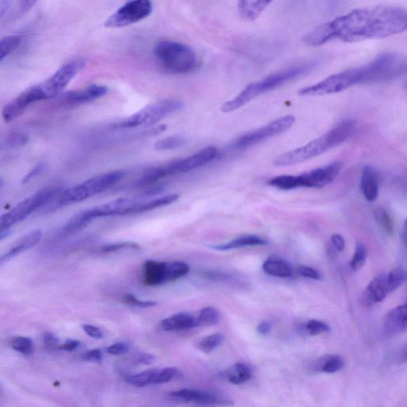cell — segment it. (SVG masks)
Returning <instances> with one entry per match:
<instances>
[{
	"label": "cell",
	"mask_w": 407,
	"mask_h": 407,
	"mask_svg": "<svg viewBox=\"0 0 407 407\" xmlns=\"http://www.w3.org/2000/svg\"><path fill=\"white\" fill-rule=\"evenodd\" d=\"M406 9L395 6L359 8L316 26L303 37V42L319 47L328 42L340 41L352 44L380 39L405 32Z\"/></svg>",
	"instance_id": "obj_1"
},
{
	"label": "cell",
	"mask_w": 407,
	"mask_h": 407,
	"mask_svg": "<svg viewBox=\"0 0 407 407\" xmlns=\"http://www.w3.org/2000/svg\"><path fill=\"white\" fill-rule=\"evenodd\" d=\"M405 58L398 53L386 52L368 64L334 74L319 83L301 88L303 97L327 96L358 84L385 83L399 78L406 71Z\"/></svg>",
	"instance_id": "obj_2"
},
{
	"label": "cell",
	"mask_w": 407,
	"mask_h": 407,
	"mask_svg": "<svg viewBox=\"0 0 407 407\" xmlns=\"http://www.w3.org/2000/svg\"><path fill=\"white\" fill-rule=\"evenodd\" d=\"M356 130L355 121L350 120L343 121L319 139L278 156L273 161L274 166L292 167L318 157L350 140L355 134Z\"/></svg>",
	"instance_id": "obj_3"
},
{
	"label": "cell",
	"mask_w": 407,
	"mask_h": 407,
	"mask_svg": "<svg viewBox=\"0 0 407 407\" xmlns=\"http://www.w3.org/2000/svg\"><path fill=\"white\" fill-rule=\"evenodd\" d=\"M316 66L315 61L305 62L303 64L285 68V70L272 73L260 81L251 83L236 97L222 104L221 111L225 113L234 112L245 106L247 104L261 95L271 92L285 84L305 75L313 70Z\"/></svg>",
	"instance_id": "obj_4"
},
{
	"label": "cell",
	"mask_w": 407,
	"mask_h": 407,
	"mask_svg": "<svg viewBox=\"0 0 407 407\" xmlns=\"http://www.w3.org/2000/svg\"><path fill=\"white\" fill-rule=\"evenodd\" d=\"M124 176L125 173L120 171L99 174L76 186L66 189H59L47 205L50 206L51 209H56L82 202L112 188Z\"/></svg>",
	"instance_id": "obj_5"
},
{
	"label": "cell",
	"mask_w": 407,
	"mask_h": 407,
	"mask_svg": "<svg viewBox=\"0 0 407 407\" xmlns=\"http://www.w3.org/2000/svg\"><path fill=\"white\" fill-rule=\"evenodd\" d=\"M154 55L160 65L169 73L187 74L197 70L199 60L189 46L173 41H161L155 46Z\"/></svg>",
	"instance_id": "obj_6"
},
{
	"label": "cell",
	"mask_w": 407,
	"mask_h": 407,
	"mask_svg": "<svg viewBox=\"0 0 407 407\" xmlns=\"http://www.w3.org/2000/svg\"><path fill=\"white\" fill-rule=\"evenodd\" d=\"M342 164L335 162L326 167L314 169L313 171L299 176H280L268 182L269 186L281 190H292L298 188H323L329 186L339 176Z\"/></svg>",
	"instance_id": "obj_7"
},
{
	"label": "cell",
	"mask_w": 407,
	"mask_h": 407,
	"mask_svg": "<svg viewBox=\"0 0 407 407\" xmlns=\"http://www.w3.org/2000/svg\"><path fill=\"white\" fill-rule=\"evenodd\" d=\"M218 156V148L213 146L205 147L191 156L152 169L142 178L141 183L142 184H149L169 176L189 173L196 170V169L207 165Z\"/></svg>",
	"instance_id": "obj_8"
},
{
	"label": "cell",
	"mask_w": 407,
	"mask_h": 407,
	"mask_svg": "<svg viewBox=\"0 0 407 407\" xmlns=\"http://www.w3.org/2000/svg\"><path fill=\"white\" fill-rule=\"evenodd\" d=\"M184 108V104L177 99H165L147 105L139 112L115 124L116 128L128 129L149 126L176 114Z\"/></svg>",
	"instance_id": "obj_9"
},
{
	"label": "cell",
	"mask_w": 407,
	"mask_h": 407,
	"mask_svg": "<svg viewBox=\"0 0 407 407\" xmlns=\"http://www.w3.org/2000/svg\"><path fill=\"white\" fill-rule=\"evenodd\" d=\"M58 191V189L46 188L15 205L8 213L0 216V232L10 230V227L28 218L40 208L45 207Z\"/></svg>",
	"instance_id": "obj_10"
},
{
	"label": "cell",
	"mask_w": 407,
	"mask_h": 407,
	"mask_svg": "<svg viewBox=\"0 0 407 407\" xmlns=\"http://www.w3.org/2000/svg\"><path fill=\"white\" fill-rule=\"evenodd\" d=\"M295 121L296 118L293 115L282 116V117L274 120L260 129L239 137L232 142L231 146L234 149L239 151L249 149L261 142L287 131L292 128Z\"/></svg>",
	"instance_id": "obj_11"
},
{
	"label": "cell",
	"mask_w": 407,
	"mask_h": 407,
	"mask_svg": "<svg viewBox=\"0 0 407 407\" xmlns=\"http://www.w3.org/2000/svg\"><path fill=\"white\" fill-rule=\"evenodd\" d=\"M153 10L151 0H131L107 19V28H122L149 17Z\"/></svg>",
	"instance_id": "obj_12"
},
{
	"label": "cell",
	"mask_w": 407,
	"mask_h": 407,
	"mask_svg": "<svg viewBox=\"0 0 407 407\" xmlns=\"http://www.w3.org/2000/svg\"><path fill=\"white\" fill-rule=\"evenodd\" d=\"M81 63L73 61L63 66L54 75L46 81L39 84L45 100L57 98L64 92L68 84L71 82L74 77L81 68Z\"/></svg>",
	"instance_id": "obj_13"
},
{
	"label": "cell",
	"mask_w": 407,
	"mask_h": 407,
	"mask_svg": "<svg viewBox=\"0 0 407 407\" xmlns=\"http://www.w3.org/2000/svg\"><path fill=\"white\" fill-rule=\"evenodd\" d=\"M45 97L38 86L30 87L19 95L4 107L2 117L5 122L10 123L22 115L30 104L44 100Z\"/></svg>",
	"instance_id": "obj_14"
},
{
	"label": "cell",
	"mask_w": 407,
	"mask_h": 407,
	"mask_svg": "<svg viewBox=\"0 0 407 407\" xmlns=\"http://www.w3.org/2000/svg\"><path fill=\"white\" fill-rule=\"evenodd\" d=\"M108 92V89L106 86L93 84L86 88L77 90V91L61 93L57 97L59 99V103L62 107L73 108L94 102V100L104 97Z\"/></svg>",
	"instance_id": "obj_15"
},
{
	"label": "cell",
	"mask_w": 407,
	"mask_h": 407,
	"mask_svg": "<svg viewBox=\"0 0 407 407\" xmlns=\"http://www.w3.org/2000/svg\"><path fill=\"white\" fill-rule=\"evenodd\" d=\"M387 274H379L370 283L362 295V303L372 305L381 303L389 294Z\"/></svg>",
	"instance_id": "obj_16"
},
{
	"label": "cell",
	"mask_w": 407,
	"mask_h": 407,
	"mask_svg": "<svg viewBox=\"0 0 407 407\" xmlns=\"http://www.w3.org/2000/svg\"><path fill=\"white\" fill-rule=\"evenodd\" d=\"M407 327L406 304L401 305L388 312L385 316V334L394 336L406 331Z\"/></svg>",
	"instance_id": "obj_17"
},
{
	"label": "cell",
	"mask_w": 407,
	"mask_h": 407,
	"mask_svg": "<svg viewBox=\"0 0 407 407\" xmlns=\"http://www.w3.org/2000/svg\"><path fill=\"white\" fill-rule=\"evenodd\" d=\"M379 174L375 169L370 165L363 169L361 189L364 198L368 202H374L379 193Z\"/></svg>",
	"instance_id": "obj_18"
},
{
	"label": "cell",
	"mask_w": 407,
	"mask_h": 407,
	"mask_svg": "<svg viewBox=\"0 0 407 407\" xmlns=\"http://www.w3.org/2000/svg\"><path fill=\"white\" fill-rule=\"evenodd\" d=\"M171 396L174 399L200 405H212L219 401L218 397L214 394L208 392V391L199 390H179L173 391L171 393Z\"/></svg>",
	"instance_id": "obj_19"
},
{
	"label": "cell",
	"mask_w": 407,
	"mask_h": 407,
	"mask_svg": "<svg viewBox=\"0 0 407 407\" xmlns=\"http://www.w3.org/2000/svg\"><path fill=\"white\" fill-rule=\"evenodd\" d=\"M42 237L41 231L35 230L29 232L28 234L21 237L17 242L15 243L10 249L0 258V264L6 262L10 258H12L19 254L30 249L37 244H39Z\"/></svg>",
	"instance_id": "obj_20"
},
{
	"label": "cell",
	"mask_w": 407,
	"mask_h": 407,
	"mask_svg": "<svg viewBox=\"0 0 407 407\" xmlns=\"http://www.w3.org/2000/svg\"><path fill=\"white\" fill-rule=\"evenodd\" d=\"M273 1L274 0H238V12L243 19L256 20Z\"/></svg>",
	"instance_id": "obj_21"
},
{
	"label": "cell",
	"mask_w": 407,
	"mask_h": 407,
	"mask_svg": "<svg viewBox=\"0 0 407 407\" xmlns=\"http://www.w3.org/2000/svg\"><path fill=\"white\" fill-rule=\"evenodd\" d=\"M161 327L166 331L187 330L197 327V323L191 314L179 313L162 321Z\"/></svg>",
	"instance_id": "obj_22"
},
{
	"label": "cell",
	"mask_w": 407,
	"mask_h": 407,
	"mask_svg": "<svg viewBox=\"0 0 407 407\" xmlns=\"http://www.w3.org/2000/svg\"><path fill=\"white\" fill-rule=\"evenodd\" d=\"M263 271L269 276L278 278H289L292 276V267L284 258L271 256L263 264Z\"/></svg>",
	"instance_id": "obj_23"
},
{
	"label": "cell",
	"mask_w": 407,
	"mask_h": 407,
	"mask_svg": "<svg viewBox=\"0 0 407 407\" xmlns=\"http://www.w3.org/2000/svg\"><path fill=\"white\" fill-rule=\"evenodd\" d=\"M267 244L268 241L263 237L256 235H245L237 237L236 239L227 243V244L215 245L211 247L218 251H229L236 249V248L262 246Z\"/></svg>",
	"instance_id": "obj_24"
},
{
	"label": "cell",
	"mask_w": 407,
	"mask_h": 407,
	"mask_svg": "<svg viewBox=\"0 0 407 407\" xmlns=\"http://www.w3.org/2000/svg\"><path fill=\"white\" fill-rule=\"evenodd\" d=\"M165 262L147 261L144 263V283L147 285H158L164 283Z\"/></svg>",
	"instance_id": "obj_25"
},
{
	"label": "cell",
	"mask_w": 407,
	"mask_h": 407,
	"mask_svg": "<svg viewBox=\"0 0 407 407\" xmlns=\"http://www.w3.org/2000/svg\"><path fill=\"white\" fill-rule=\"evenodd\" d=\"M225 377L231 384H245L252 378V370L245 363H236L225 373Z\"/></svg>",
	"instance_id": "obj_26"
},
{
	"label": "cell",
	"mask_w": 407,
	"mask_h": 407,
	"mask_svg": "<svg viewBox=\"0 0 407 407\" xmlns=\"http://www.w3.org/2000/svg\"><path fill=\"white\" fill-rule=\"evenodd\" d=\"M189 272L188 264L183 262H165V272H164V283L173 282L182 278Z\"/></svg>",
	"instance_id": "obj_27"
},
{
	"label": "cell",
	"mask_w": 407,
	"mask_h": 407,
	"mask_svg": "<svg viewBox=\"0 0 407 407\" xmlns=\"http://www.w3.org/2000/svg\"><path fill=\"white\" fill-rule=\"evenodd\" d=\"M345 366V359L339 355H329L321 358L316 369L320 372L331 374L339 372Z\"/></svg>",
	"instance_id": "obj_28"
},
{
	"label": "cell",
	"mask_w": 407,
	"mask_h": 407,
	"mask_svg": "<svg viewBox=\"0 0 407 407\" xmlns=\"http://www.w3.org/2000/svg\"><path fill=\"white\" fill-rule=\"evenodd\" d=\"M158 372H160V369L158 368L146 370V371L131 375L128 378V382L137 388H142L148 385L155 384Z\"/></svg>",
	"instance_id": "obj_29"
},
{
	"label": "cell",
	"mask_w": 407,
	"mask_h": 407,
	"mask_svg": "<svg viewBox=\"0 0 407 407\" xmlns=\"http://www.w3.org/2000/svg\"><path fill=\"white\" fill-rule=\"evenodd\" d=\"M220 320V312L214 306H209L199 312L196 316V323L199 326H212L219 323Z\"/></svg>",
	"instance_id": "obj_30"
},
{
	"label": "cell",
	"mask_w": 407,
	"mask_h": 407,
	"mask_svg": "<svg viewBox=\"0 0 407 407\" xmlns=\"http://www.w3.org/2000/svg\"><path fill=\"white\" fill-rule=\"evenodd\" d=\"M375 218L386 234L390 236L394 234V220L387 209L383 207L377 208L375 211Z\"/></svg>",
	"instance_id": "obj_31"
},
{
	"label": "cell",
	"mask_w": 407,
	"mask_h": 407,
	"mask_svg": "<svg viewBox=\"0 0 407 407\" xmlns=\"http://www.w3.org/2000/svg\"><path fill=\"white\" fill-rule=\"evenodd\" d=\"M21 44V37L10 35L0 40V62L17 50Z\"/></svg>",
	"instance_id": "obj_32"
},
{
	"label": "cell",
	"mask_w": 407,
	"mask_h": 407,
	"mask_svg": "<svg viewBox=\"0 0 407 407\" xmlns=\"http://www.w3.org/2000/svg\"><path fill=\"white\" fill-rule=\"evenodd\" d=\"M10 346L14 350L23 354V355L25 356L31 355L35 350L34 343L29 337H14L13 339L10 341Z\"/></svg>",
	"instance_id": "obj_33"
},
{
	"label": "cell",
	"mask_w": 407,
	"mask_h": 407,
	"mask_svg": "<svg viewBox=\"0 0 407 407\" xmlns=\"http://www.w3.org/2000/svg\"><path fill=\"white\" fill-rule=\"evenodd\" d=\"M224 340L225 336L223 334H212L203 338V339L198 343V347L200 351L205 353H210L214 352L216 348L220 347Z\"/></svg>",
	"instance_id": "obj_34"
},
{
	"label": "cell",
	"mask_w": 407,
	"mask_h": 407,
	"mask_svg": "<svg viewBox=\"0 0 407 407\" xmlns=\"http://www.w3.org/2000/svg\"><path fill=\"white\" fill-rule=\"evenodd\" d=\"M186 142L187 140L184 137L179 135L170 136L156 142L155 148L157 151L176 150L186 144Z\"/></svg>",
	"instance_id": "obj_35"
},
{
	"label": "cell",
	"mask_w": 407,
	"mask_h": 407,
	"mask_svg": "<svg viewBox=\"0 0 407 407\" xmlns=\"http://www.w3.org/2000/svg\"><path fill=\"white\" fill-rule=\"evenodd\" d=\"M406 274L403 268H395L387 274L389 293L395 292L406 281Z\"/></svg>",
	"instance_id": "obj_36"
},
{
	"label": "cell",
	"mask_w": 407,
	"mask_h": 407,
	"mask_svg": "<svg viewBox=\"0 0 407 407\" xmlns=\"http://www.w3.org/2000/svg\"><path fill=\"white\" fill-rule=\"evenodd\" d=\"M368 257V248L366 245L358 244L356 247L355 252L350 263V266L353 272H357L361 269L366 264Z\"/></svg>",
	"instance_id": "obj_37"
},
{
	"label": "cell",
	"mask_w": 407,
	"mask_h": 407,
	"mask_svg": "<svg viewBox=\"0 0 407 407\" xmlns=\"http://www.w3.org/2000/svg\"><path fill=\"white\" fill-rule=\"evenodd\" d=\"M306 331L310 336H319L330 331V327L325 322L318 320H310L306 323Z\"/></svg>",
	"instance_id": "obj_38"
},
{
	"label": "cell",
	"mask_w": 407,
	"mask_h": 407,
	"mask_svg": "<svg viewBox=\"0 0 407 407\" xmlns=\"http://www.w3.org/2000/svg\"><path fill=\"white\" fill-rule=\"evenodd\" d=\"M179 374L178 369L176 368H166L160 369L158 377L155 380V384H166L171 381V380Z\"/></svg>",
	"instance_id": "obj_39"
},
{
	"label": "cell",
	"mask_w": 407,
	"mask_h": 407,
	"mask_svg": "<svg viewBox=\"0 0 407 407\" xmlns=\"http://www.w3.org/2000/svg\"><path fill=\"white\" fill-rule=\"evenodd\" d=\"M124 249H140V247L133 242L118 243V244L108 245L102 248L104 252H114Z\"/></svg>",
	"instance_id": "obj_40"
},
{
	"label": "cell",
	"mask_w": 407,
	"mask_h": 407,
	"mask_svg": "<svg viewBox=\"0 0 407 407\" xmlns=\"http://www.w3.org/2000/svg\"><path fill=\"white\" fill-rule=\"evenodd\" d=\"M124 301L126 304L138 306V307L141 308L153 307V306H155L157 305L155 301H141L139 299H137L135 295L131 294L125 295Z\"/></svg>",
	"instance_id": "obj_41"
},
{
	"label": "cell",
	"mask_w": 407,
	"mask_h": 407,
	"mask_svg": "<svg viewBox=\"0 0 407 407\" xmlns=\"http://www.w3.org/2000/svg\"><path fill=\"white\" fill-rule=\"evenodd\" d=\"M130 350L129 343H115L106 348V352L110 355L119 356L128 352Z\"/></svg>",
	"instance_id": "obj_42"
},
{
	"label": "cell",
	"mask_w": 407,
	"mask_h": 407,
	"mask_svg": "<svg viewBox=\"0 0 407 407\" xmlns=\"http://www.w3.org/2000/svg\"><path fill=\"white\" fill-rule=\"evenodd\" d=\"M298 272L301 276L313 280H321V276L316 269L307 266H299Z\"/></svg>",
	"instance_id": "obj_43"
},
{
	"label": "cell",
	"mask_w": 407,
	"mask_h": 407,
	"mask_svg": "<svg viewBox=\"0 0 407 407\" xmlns=\"http://www.w3.org/2000/svg\"><path fill=\"white\" fill-rule=\"evenodd\" d=\"M26 142H28V137L22 134L14 133L8 136L6 144L10 147H17L24 145Z\"/></svg>",
	"instance_id": "obj_44"
},
{
	"label": "cell",
	"mask_w": 407,
	"mask_h": 407,
	"mask_svg": "<svg viewBox=\"0 0 407 407\" xmlns=\"http://www.w3.org/2000/svg\"><path fill=\"white\" fill-rule=\"evenodd\" d=\"M82 359L88 362L100 363L103 361V353L100 350H89L83 354Z\"/></svg>",
	"instance_id": "obj_45"
},
{
	"label": "cell",
	"mask_w": 407,
	"mask_h": 407,
	"mask_svg": "<svg viewBox=\"0 0 407 407\" xmlns=\"http://www.w3.org/2000/svg\"><path fill=\"white\" fill-rule=\"evenodd\" d=\"M82 328L87 335L95 338V339H102L104 337L102 331L96 326L91 325H84Z\"/></svg>",
	"instance_id": "obj_46"
},
{
	"label": "cell",
	"mask_w": 407,
	"mask_h": 407,
	"mask_svg": "<svg viewBox=\"0 0 407 407\" xmlns=\"http://www.w3.org/2000/svg\"><path fill=\"white\" fill-rule=\"evenodd\" d=\"M44 169H45L44 163L38 164V165H37L36 167H35L32 169V171H31L30 173L26 174V176L22 180V183L23 184L28 183L30 181H31V180L35 178V177L39 176V174H41L42 173V171H44Z\"/></svg>",
	"instance_id": "obj_47"
},
{
	"label": "cell",
	"mask_w": 407,
	"mask_h": 407,
	"mask_svg": "<svg viewBox=\"0 0 407 407\" xmlns=\"http://www.w3.org/2000/svg\"><path fill=\"white\" fill-rule=\"evenodd\" d=\"M332 245L334 246L338 252H343L346 248V241L339 234H334L331 237Z\"/></svg>",
	"instance_id": "obj_48"
},
{
	"label": "cell",
	"mask_w": 407,
	"mask_h": 407,
	"mask_svg": "<svg viewBox=\"0 0 407 407\" xmlns=\"http://www.w3.org/2000/svg\"><path fill=\"white\" fill-rule=\"evenodd\" d=\"M44 342L47 348H57L59 340L54 334L47 332L44 337Z\"/></svg>",
	"instance_id": "obj_49"
},
{
	"label": "cell",
	"mask_w": 407,
	"mask_h": 407,
	"mask_svg": "<svg viewBox=\"0 0 407 407\" xmlns=\"http://www.w3.org/2000/svg\"><path fill=\"white\" fill-rule=\"evenodd\" d=\"M80 345L81 343L79 341L70 340L63 343L62 346H58L57 348L62 351L73 352L76 350Z\"/></svg>",
	"instance_id": "obj_50"
},
{
	"label": "cell",
	"mask_w": 407,
	"mask_h": 407,
	"mask_svg": "<svg viewBox=\"0 0 407 407\" xmlns=\"http://www.w3.org/2000/svg\"><path fill=\"white\" fill-rule=\"evenodd\" d=\"M38 0H19V8L23 13L29 12L32 9Z\"/></svg>",
	"instance_id": "obj_51"
},
{
	"label": "cell",
	"mask_w": 407,
	"mask_h": 407,
	"mask_svg": "<svg viewBox=\"0 0 407 407\" xmlns=\"http://www.w3.org/2000/svg\"><path fill=\"white\" fill-rule=\"evenodd\" d=\"M156 357L152 354H142L138 358V362L141 364H145V366H150V364L155 361Z\"/></svg>",
	"instance_id": "obj_52"
},
{
	"label": "cell",
	"mask_w": 407,
	"mask_h": 407,
	"mask_svg": "<svg viewBox=\"0 0 407 407\" xmlns=\"http://www.w3.org/2000/svg\"><path fill=\"white\" fill-rule=\"evenodd\" d=\"M272 330V325L267 321L261 322L257 327L258 334L261 335H267Z\"/></svg>",
	"instance_id": "obj_53"
},
{
	"label": "cell",
	"mask_w": 407,
	"mask_h": 407,
	"mask_svg": "<svg viewBox=\"0 0 407 407\" xmlns=\"http://www.w3.org/2000/svg\"><path fill=\"white\" fill-rule=\"evenodd\" d=\"M12 3V0H0V18L7 14Z\"/></svg>",
	"instance_id": "obj_54"
},
{
	"label": "cell",
	"mask_w": 407,
	"mask_h": 407,
	"mask_svg": "<svg viewBox=\"0 0 407 407\" xmlns=\"http://www.w3.org/2000/svg\"><path fill=\"white\" fill-rule=\"evenodd\" d=\"M9 234H10V231L0 232V240H3V239H4V238H6L7 236H8Z\"/></svg>",
	"instance_id": "obj_55"
},
{
	"label": "cell",
	"mask_w": 407,
	"mask_h": 407,
	"mask_svg": "<svg viewBox=\"0 0 407 407\" xmlns=\"http://www.w3.org/2000/svg\"><path fill=\"white\" fill-rule=\"evenodd\" d=\"M3 186V180L0 178V189H1Z\"/></svg>",
	"instance_id": "obj_56"
}]
</instances>
